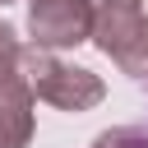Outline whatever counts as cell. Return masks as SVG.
<instances>
[{"label": "cell", "instance_id": "cell-1", "mask_svg": "<svg viewBox=\"0 0 148 148\" xmlns=\"http://www.w3.org/2000/svg\"><path fill=\"white\" fill-rule=\"evenodd\" d=\"M18 65H23L37 102H46V106H56V111H92V106L106 97V83H102L92 69L69 65V60H60V56L46 51V46H32V42H28V46L18 51Z\"/></svg>", "mask_w": 148, "mask_h": 148}, {"label": "cell", "instance_id": "cell-2", "mask_svg": "<svg viewBox=\"0 0 148 148\" xmlns=\"http://www.w3.org/2000/svg\"><path fill=\"white\" fill-rule=\"evenodd\" d=\"M92 46L130 79H148V14L143 0H92Z\"/></svg>", "mask_w": 148, "mask_h": 148}, {"label": "cell", "instance_id": "cell-3", "mask_svg": "<svg viewBox=\"0 0 148 148\" xmlns=\"http://www.w3.org/2000/svg\"><path fill=\"white\" fill-rule=\"evenodd\" d=\"M28 32L46 51L92 42V0H28Z\"/></svg>", "mask_w": 148, "mask_h": 148}, {"label": "cell", "instance_id": "cell-4", "mask_svg": "<svg viewBox=\"0 0 148 148\" xmlns=\"http://www.w3.org/2000/svg\"><path fill=\"white\" fill-rule=\"evenodd\" d=\"M32 102H37V92H32L28 74H23L18 56L5 60L0 65V148H28V139H32Z\"/></svg>", "mask_w": 148, "mask_h": 148}, {"label": "cell", "instance_id": "cell-5", "mask_svg": "<svg viewBox=\"0 0 148 148\" xmlns=\"http://www.w3.org/2000/svg\"><path fill=\"white\" fill-rule=\"evenodd\" d=\"M18 51H23V42L14 37V28H9V23H0V65H5V60H14Z\"/></svg>", "mask_w": 148, "mask_h": 148}, {"label": "cell", "instance_id": "cell-6", "mask_svg": "<svg viewBox=\"0 0 148 148\" xmlns=\"http://www.w3.org/2000/svg\"><path fill=\"white\" fill-rule=\"evenodd\" d=\"M0 5H14V0H0Z\"/></svg>", "mask_w": 148, "mask_h": 148}]
</instances>
